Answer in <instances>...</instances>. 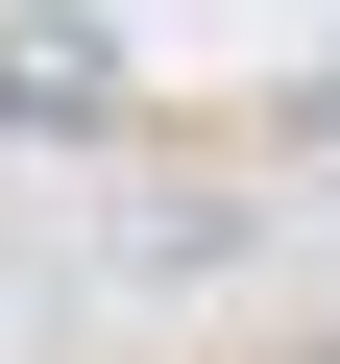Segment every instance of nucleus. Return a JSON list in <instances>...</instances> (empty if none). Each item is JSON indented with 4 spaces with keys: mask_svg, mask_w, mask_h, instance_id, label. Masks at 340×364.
Wrapping results in <instances>:
<instances>
[{
    "mask_svg": "<svg viewBox=\"0 0 340 364\" xmlns=\"http://www.w3.org/2000/svg\"><path fill=\"white\" fill-rule=\"evenodd\" d=\"M0 122H25V146L122 122V49H97V25H0Z\"/></svg>",
    "mask_w": 340,
    "mask_h": 364,
    "instance_id": "nucleus-1",
    "label": "nucleus"
}]
</instances>
